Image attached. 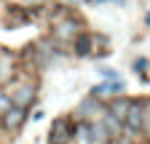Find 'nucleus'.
<instances>
[{"mask_svg": "<svg viewBox=\"0 0 150 144\" xmlns=\"http://www.w3.org/2000/svg\"><path fill=\"white\" fill-rule=\"evenodd\" d=\"M145 22H147V27H150V13H147V16H145Z\"/></svg>", "mask_w": 150, "mask_h": 144, "instance_id": "ddd939ff", "label": "nucleus"}, {"mask_svg": "<svg viewBox=\"0 0 150 144\" xmlns=\"http://www.w3.org/2000/svg\"><path fill=\"white\" fill-rule=\"evenodd\" d=\"M32 99H35V88L32 85H19L16 91H13V99L11 101L19 104V110H24L27 104H32Z\"/></svg>", "mask_w": 150, "mask_h": 144, "instance_id": "f03ea898", "label": "nucleus"}, {"mask_svg": "<svg viewBox=\"0 0 150 144\" xmlns=\"http://www.w3.org/2000/svg\"><path fill=\"white\" fill-rule=\"evenodd\" d=\"M142 115H145V107L139 104V101H131L129 104V112H126V125L131 131H142Z\"/></svg>", "mask_w": 150, "mask_h": 144, "instance_id": "f257e3e1", "label": "nucleus"}, {"mask_svg": "<svg viewBox=\"0 0 150 144\" xmlns=\"http://www.w3.org/2000/svg\"><path fill=\"white\" fill-rule=\"evenodd\" d=\"M142 128L150 134V107H147V110H145V115H142Z\"/></svg>", "mask_w": 150, "mask_h": 144, "instance_id": "9b49d317", "label": "nucleus"}, {"mask_svg": "<svg viewBox=\"0 0 150 144\" xmlns=\"http://www.w3.org/2000/svg\"><path fill=\"white\" fill-rule=\"evenodd\" d=\"M22 120H24V115H22V110H13V107H11V110H8V112L3 115V125H6V128H11V131H13V128H16V125H19V123H22Z\"/></svg>", "mask_w": 150, "mask_h": 144, "instance_id": "6e6552de", "label": "nucleus"}, {"mask_svg": "<svg viewBox=\"0 0 150 144\" xmlns=\"http://www.w3.org/2000/svg\"><path fill=\"white\" fill-rule=\"evenodd\" d=\"M75 29H78V22H75V19H64V22L56 24L54 35H56L59 40H70V38H75Z\"/></svg>", "mask_w": 150, "mask_h": 144, "instance_id": "7ed1b4c3", "label": "nucleus"}, {"mask_svg": "<svg viewBox=\"0 0 150 144\" xmlns=\"http://www.w3.org/2000/svg\"><path fill=\"white\" fill-rule=\"evenodd\" d=\"M129 99H112L110 101V117L115 120H126V112H129Z\"/></svg>", "mask_w": 150, "mask_h": 144, "instance_id": "39448f33", "label": "nucleus"}, {"mask_svg": "<svg viewBox=\"0 0 150 144\" xmlns=\"http://www.w3.org/2000/svg\"><path fill=\"white\" fill-rule=\"evenodd\" d=\"M99 3H102V0H99ZM118 3H123V0H118Z\"/></svg>", "mask_w": 150, "mask_h": 144, "instance_id": "4468645a", "label": "nucleus"}, {"mask_svg": "<svg viewBox=\"0 0 150 144\" xmlns=\"http://www.w3.org/2000/svg\"><path fill=\"white\" fill-rule=\"evenodd\" d=\"M11 72H13V62L6 51H0V83H6L11 78Z\"/></svg>", "mask_w": 150, "mask_h": 144, "instance_id": "0eeeda50", "label": "nucleus"}, {"mask_svg": "<svg viewBox=\"0 0 150 144\" xmlns=\"http://www.w3.org/2000/svg\"><path fill=\"white\" fill-rule=\"evenodd\" d=\"M8 110H11V99H8L6 94H0V117H3Z\"/></svg>", "mask_w": 150, "mask_h": 144, "instance_id": "9d476101", "label": "nucleus"}, {"mask_svg": "<svg viewBox=\"0 0 150 144\" xmlns=\"http://www.w3.org/2000/svg\"><path fill=\"white\" fill-rule=\"evenodd\" d=\"M67 139H70V125L64 120H56L51 128V144H67Z\"/></svg>", "mask_w": 150, "mask_h": 144, "instance_id": "20e7f679", "label": "nucleus"}, {"mask_svg": "<svg viewBox=\"0 0 150 144\" xmlns=\"http://www.w3.org/2000/svg\"><path fill=\"white\" fill-rule=\"evenodd\" d=\"M88 45H91V38H88V35H78V40H75V53H78V56H86V53H88Z\"/></svg>", "mask_w": 150, "mask_h": 144, "instance_id": "1a4fd4ad", "label": "nucleus"}, {"mask_svg": "<svg viewBox=\"0 0 150 144\" xmlns=\"http://www.w3.org/2000/svg\"><path fill=\"white\" fill-rule=\"evenodd\" d=\"M123 91V83L121 80H110V83H102L94 88V96H107V94H121Z\"/></svg>", "mask_w": 150, "mask_h": 144, "instance_id": "423d86ee", "label": "nucleus"}, {"mask_svg": "<svg viewBox=\"0 0 150 144\" xmlns=\"http://www.w3.org/2000/svg\"><path fill=\"white\" fill-rule=\"evenodd\" d=\"M99 75L107 78V80H115V78H118V72H115V69H99Z\"/></svg>", "mask_w": 150, "mask_h": 144, "instance_id": "f8f14e48", "label": "nucleus"}]
</instances>
